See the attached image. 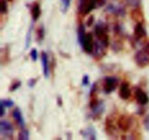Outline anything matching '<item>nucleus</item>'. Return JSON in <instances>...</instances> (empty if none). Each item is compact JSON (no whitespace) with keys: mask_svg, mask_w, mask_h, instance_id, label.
Returning a JSON list of instances; mask_svg holds the SVG:
<instances>
[{"mask_svg":"<svg viewBox=\"0 0 149 140\" xmlns=\"http://www.w3.org/2000/svg\"><path fill=\"white\" fill-rule=\"evenodd\" d=\"M104 1L105 0H78V11L82 15H87L97 6L103 5Z\"/></svg>","mask_w":149,"mask_h":140,"instance_id":"1","label":"nucleus"},{"mask_svg":"<svg viewBox=\"0 0 149 140\" xmlns=\"http://www.w3.org/2000/svg\"><path fill=\"white\" fill-rule=\"evenodd\" d=\"M108 31H109V27L103 22H100L95 27V34L97 38V40L101 42L106 48H107L109 45Z\"/></svg>","mask_w":149,"mask_h":140,"instance_id":"2","label":"nucleus"},{"mask_svg":"<svg viewBox=\"0 0 149 140\" xmlns=\"http://www.w3.org/2000/svg\"><path fill=\"white\" fill-rule=\"evenodd\" d=\"M135 61L137 65L141 68H144L149 65V43L145 48L136 52Z\"/></svg>","mask_w":149,"mask_h":140,"instance_id":"3","label":"nucleus"},{"mask_svg":"<svg viewBox=\"0 0 149 140\" xmlns=\"http://www.w3.org/2000/svg\"><path fill=\"white\" fill-rule=\"evenodd\" d=\"M90 108L92 109V116L93 118H100L105 110V104L101 101H98L96 97L91 98Z\"/></svg>","mask_w":149,"mask_h":140,"instance_id":"4","label":"nucleus"},{"mask_svg":"<svg viewBox=\"0 0 149 140\" xmlns=\"http://www.w3.org/2000/svg\"><path fill=\"white\" fill-rule=\"evenodd\" d=\"M81 46L82 47L84 52L87 53H93V48H94L95 42L93 40V35L92 33H87L83 38L82 40L79 42Z\"/></svg>","mask_w":149,"mask_h":140,"instance_id":"5","label":"nucleus"},{"mask_svg":"<svg viewBox=\"0 0 149 140\" xmlns=\"http://www.w3.org/2000/svg\"><path fill=\"white\" fill-rule=\"evenodd\" d=\"M106 11L111 14H113L116 16H120V17H124L126 14L125 7L122 4H116V3L109 4L106 7Z\"/></svg>","mask_w":149,"mask_h":140,"instance_id":"6","label":"nucleus"},{"mask_svg":"<svg viewBox=\"0 0 149 140\" xmlns=\"http://www.w3.org/2000/svg\"><path fill=\"white\" fill-rule=\"evenodd\" d=\"M132 123H133L132 118L129 115H123L120 116V118H119L117 121V125L119 128L122 130V131H125V132L128 131L130 129Z\"/></svg>","mask_w":149,"mask_h":140,"instance_id":"7","label":"nucleus"},{"mask_svg":"<svg viewBox=\"0 0 149 140\" xmlns=\"http://www.w3.org/2000/svg\"><path fill=\"white\" fill-rule=\"evenodd\" d=\"M14 128L12 124L7 120H1L0 122V134L5 138H11L13 136Z\"/></svg>","mask_w":149,"mask_h":140,"instance_id":"8","label":"nucleus"},{"mask_svg":"<svg viewBox=\"0 0 149 140\" xmlns=\"http://www.w3.org/2000/svg\"><path fill=\"white\" fill-rule=\"evenodd\" d=\"M117 85L118 80L116 77H106L104 79V83H103V91L109 94L115 90Z\"/></svg>","mask_w":149,"mask_h":140,"instance_id":"9","label":"nucleus"},{"mask_svg":"<svg viewBox=\"0 0 149 140\" xmlns=\"http://www.w3.org/2000/svg\"><path fill=\"white\" fill-rule=\"evenodd\" d=\"M135 97L138 104L141 106L146 105L149 102V97L147 93L141 88H137L135 92Z\"/></svg>","mask_w":149,"mask_h":140,"instance_id":"10","label":"nucleus"},{"mask_svg":"<svg viewBox=\"0 0 149 140\" xmlns=\"http://www.w3.org/2000/svg\"><path fill=\"white\" fill-rule=\"evenodd\" d=\"M106 47L99 42L98 40L97 42H95L94 48H93V55L96 59H101L105 55H106V50H105Z\"/></svg>","mask_w":149,"mask_h":140,"instance_id":"11","label":"nucleus"},{"mask_svg":"<svg viewBox=\"0 0 149 140\" xmlns=\"http://www.w3.org/2000/svg\"><path fill=\"white\" fill-rule=\"evenodd\" d=\"M131 95H132V93H131L129 83L126 82L122 83L119 88V96L121 99L123 100H128L131 97Z\"/></svg>","mask_w":149,"mask_h":140,"instance_id":"12","label":"nucleus"},{"mask_svg":"<svg viewBox=\"0 0 149 140\" xmlns=\"http://www.w3.org/2000/svg\"><path fill=\"white\" fill-rule=\"evenodd\" d=\"M146 36V31L143 23H137L134 29V37L137 41Z\"/></svg>","mask_w":149,"mask_h":140,"instance_id":"13","label":"nucleus"},{"mask_svg":"<svg viewBox=\"0 0 149 140\" xmlns=\"http://www.w3.org/2000/svg\"><path fill=\"white\" fill-rule=\"evenodd\" d=\"M13 118H14L15 120V122L17 123V125H18L20 128H22V129L25 128L24 120H23L21 112H20V110L18 108H15V109L13 111Z\"/></svg>","mask_w":149,"mask_h":140,"instance_id":"14","label":"nucleus"},{"mask_svg":"<svg viewBox=\"0 0 149 140\" xmlns=\"http://www.w3.org/2000/svg\"><path fill=\"white\" fill-rule=\"evenodd\" d=\"M41 60L43 66V73L45 77L49 76V61H48V55L45 52H42L41 55Z\"/></svg>","mask_w":149,"mask_h":140,"instance_id":"15","label":"nucleus"},{"mask_svg":"<svg viewBox=\"0 0 149 140\" xmlns=\"http://www.w3.org/2000/svg\"><path fill=\"white\" fill-rule=\"evenodd\" d=\"M80 133H81V135H82L85 139L91 140L96 139V132L93 127H89L86 129L81 131Z\"/></svg>","mask_w":149,"mask_h":140,"instance_id":"16","label":"nucleus"},{"mask_svg":"<svg viewBox=\"0 0 149 140\" xmlns=\"http://www.w3.org/2000/svg\"><path fill=\"white\" fill-rule=\"evenodd\" d=\"M31 13L32 18L34 21L37 20L39 19V16L41 15V9L40 5L39 3L35 2L31 5Z\"/></svg>","mask_w":149,"mask_h":140,"instance_id":"17","label":"nucleus"},{"mask_svg":"<svg viewBox=\"0 0 149 140\" xmlns=\"http://www.w3.org/2000/svg\"><path fill=\"white\" fill-rule=\"evenodd\" d=\"M132 18L137 23H143L144 21L143 14L139 9V7L134 8V10L132 11Z\"/></svg>","mask_w":149,"mask_h":140,"instance_id":"18","label":"nucleus"},{"mask_svg":"<svg viewBox=\"0 0 149 140\" xmlns=\"http://www.w3.org/2000/svg\"><path fill=\"white\" fill-rule=\"evenodd\" d=\"M106 131L108 134L109 135H113L116 128H115V125L113 124V120L111 118H108L106 121Z\"/></svg>","mask_w":149,"mask_h":140,"instance_id":"19","label":"nucleus"},{"mask_svg":"<svg viewBox=\"0 0 149 140\" xmlns=\"http://www.w3.org/2000/svg\"><path fill=\"white\" fill-rule=\"evenodd\" d=\"M125 3L130 7H132L133 8H138L141 4L142 0H125Z\"/></svg>","mask_w":149,"mask_h":140,"instance_id":"20","label":"nucleus"},{"mask_svg":"<svg viewBox=\"0 0 149 140\" xmlns=\"http://www.w3.org/2000/svg\"><path fill=\"white\" fill-rule=\"evenodd\" d=\"M18 139L20 140H27L29 139V132L28 130L23 128L21 131L19 133Z\"/></svg>","mask_w":149,"mask_h":140,"instance_id":"21","label":"nucleus"},{"mask_svg":"<svg viewBox=\"0 0 149 140\" xmlns=\"http://www.w3.org/2000/svg\"><path fill=\"white\" fill-rule=\"evenodd\" d=\"M45 37V29L43 26L39 28L37 31V40L39 42H42Z\"/></svg>","mask_w":149,"mask_h":140,"instance_id":"22","label":"nucleus"},{"mask_svg":"<svg viewBox=\"0 0 149 140\" xmlns=\"http://www.w3.org/2000/svg\"><path fill=\"white\" fill-rule=\"evenodd\" d=\"M7 0H1L0 5H1V14H6L8 10V7H7Z\"/></svg>","mask_w":149,"mask_h":140,"instance_id":"23","label":"nucleus"},{"mask_svg":"<svg viewBox=\"0 0 149 140\" xmlns=\"http://www.w3.org/2000/svg\"><path fill=\"white\" fill-rule=\"evenodd\" d=\"M32 29H33V25L31 24V26H30V28H29V32H28L27 35H26V48H29V45H30L31 38Z\"/></svg>","mask_w":149,"mask_h":140,"instance_id":"24","label":"nucleus"},{"mask_svg":"<svg viewBox=\"0 0 149 140\" xmlns=\"http://www.w3.org/2000/svg\"><path fill=\"white\" fill-rule=\"evenodd\" d=\"M113 31H114V33L117 35H122L123 34L124 30L122 29V26L119 24H116L113 27Z\"/></svg>","mask_w":149,"mask_h":140,"instance_id":"25","label":"nucleus"},{"mask_svg":"<svg viewBox=\"0 0 149 140\" xmlns=\"http://www.w3.org/2000/svg\"><path fill=\"white\" fill-rule=\"evenodd\" d=\"M71 0H62L63 3V11L66 12L67 10L69 7L70 4H71Z\"/></svg>","mask_w":149,"mask_h":140,"instance_id":"26","label":"nucleus"},{"mask_svg":"<svg viewBox=\"0 0 149 140\" xmlns=\"http://www.w3.org/2000/svg\"><path fill=\"white\" fill-rule=\"evenodd\" d=\"M21 83L20 81H16L14 83L12 84V85L10 88V91H15V90H17L18 88H20Z\"/></svg>","mask_w":149,"mask_h":140,"instance_id":"27","label":"nucleus"},{"mask_svg":"<svg viewBox=\"0 0 149 140\" xmlns=\"http://www.w3.org/2000/svg\"><path fill=\"white\" fill-rule=\"evenodd\" d=\"M1 103L4 105L5 107H11L14 104V102L13 101L10 100V99H5V100H1Z\"/></svg>","mask_w":149,"mask_h":140,"instance_id":"28","label":"nucleus"},{"mask_svg":"<svg viewBox=\"0 0 149 140\" xmlns=\"http://www.w3.org/2000/svg\"><path fill=\"white\" fill-rule=\"evenodd\" d=\"M30 55H31V57L32 60H33V61H36V59H37V58H38L37 50L35 49V48H33V49L31 50Z\"/></svg>","mask_w":149,"mask_h":140,"instance_id":"29","label":"nucleus"},{"mask_svg":"<svg viewBox=\"0 0 149 140\" xmlns=\"http://www.w3.org/2000/svg\"><path fill=\"white\" fill-rule=\"evenodd\" d=\"M36 81H37V79H34V78L31 79V80H29V82H28V85H29L30 88H33V86L35 85V84H36Z\"/></svg>","mask_w":149,"mask_h":140,"instance_id":"30","label":"nucleus"},{"mask_svg":"<svg viewBox=\"0 0 149 140\" xmlns=\"http://www.w3.org/2000/svg\"><path fill=\"white\" fill-rule=\"evenodd\" d=\"M89 81H90V79H89V76L88 75H84V77H83V79H82V82H81V83H82L83 85L86 86V85H87L89 84Z\"/></svg>","mask_w":149,"mask_h":140,"instance_id":"31","label":"nucleus"},{"mask_svg":"<svg viewBox=\"0 0 149 140\" xmlns=\"http://www.w3.org/2000/svg\"><path fill=\"white\" fill-rule=\"evenodd\" d=\"M0 107H1V109H0V116L3 117L4 116V113H5V109H4V105L1 102V104H0Z\"/></svg>","mask_w":149,"mask_h":140,"instance_id":"32","label":"nucleus"},{"mask_svg":"<svg viewBox=\"0 0 149 140\" xmlns=\"http://www.w3.org/2000/svg\"><path fill=\"white\" fill-rule=\"evenodd\" d=\"M93 21H94V16L91 15L90 18H89L88 20L87 21V25L88 26H90L93 23Z\"/></svg>","mask_w":149,"mask_h":140,"instance_id":"33","label":"nucleus"},{"mask_svg":"<svg viewBox=\"0 0 149 140\" xmlns=\"http://www.w3.org/2000/svg\"><path fill=\"white\" fill-rule=\"evenodd\" d=\"M144 125H145L146 128L147 130H149V115L146 117V118L144 120Z\"/></svg>","mask_w":149,"mask_h":140,"instance_id":"34","label":"nucleus"},{"mask_svg":"<svg viewBox=\"0 0 149 140\" xmlns=\"http://www.w3.org/2000/svg\"><path fill=\"white\" fill-rule=\"evenodd\" d=\"M58 104L59 105V106H61V105H62V100H61V97L58 98Z\"/></svg>","mask_w":149,"mask_h":140,"instance_id":"35","label":"nucleus"},{"mask_svg":"<svg viewBox=\"0 0 149 140\" xmlns=\"http://www.w3.org/2000/svg\"><path fill=\"white\" fill-rule=\"evenodd\" d=\"M7 1H13V0H7Z\"/></svg>","mask_w":149,"mask_h":140,"instance_id":"36","label":"nucleus"}]
</instances>
